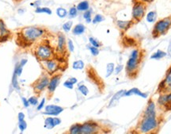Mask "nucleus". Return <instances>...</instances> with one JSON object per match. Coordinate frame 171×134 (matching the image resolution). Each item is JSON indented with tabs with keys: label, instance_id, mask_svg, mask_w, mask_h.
<instances>
[{
	"label": "nucleus",
	"instance_id": "obj_15",
	"mask_svg": "<svg viewBox=\"0 0 171 134\" xmlns=\"http://www.w3.org/2000/svg\"><path fill=\"white\" fill-rule=\"evenodd\" d=\"M145 116H155V106L153 102H150L145 111Z\"/></svg>",
	"mask_w": 171,
	"mask_h": 134
},
{
	"label": "nucleus",
	"instance_id": "obj_26",
	"mask_svg": "<svg viewBox=\"0 0 171 134\" xmlns=\"http://www.w3.org/2000/svg\"><path fill=\"white\" fill-rule=\"evenodd\" d=\"M9 32L6 28L5 24L2 20H0V34L1 36H4V35H8Z\"/></svg>",
	"mask_w": 171,
	"mask_h": 134
},
{
	"label": "nucleus",
	"instance_id": "obj_14",
	"mask_svg": "<svg viewBox=\"0 0 171 134\" xmlns=\"http://www.w3.org/2000/svg\"><path fill=\"white\" fill-rule=\"evenodd\" d=\"M162 84L163 86H161V87H164L166 90H171V69L169 71V72L166 75V79L162 83Z\"/></svg>",
	"mask_w": 171,
	"mask_h": 134
},
{
	"label": "nucleus",
	"instance_id": "obj_20",
	"mask_svg": "<svg viewBox=\"0 0 171 134\" xmlns=\"http://www.w3.org/2000/svg\"><path fill=\"white\" fill-rule=\"evenodd\" d=\"M117 26L121 30H128L131 26L130 21H117Z\"/></svg>",
	"mask_w": 171,
	"mask_h": 134
},
{
	"label": "nucleus",
	"instance_id": "obj_43",
	"mask_svg": "<svg viewBox=\"0 0 171 134\" xmlns=\"http://www.w3.org/2000/svg\"><path fill=\"white\" fill-rule=\"evenodd\" d=\"M45 98H43V99H42V101H41V103H40V105L37 106V110H40L42 108H43L44 105H45Z\"/></svg>",
	"mask_w": 171,
	"mask_h": 134
},
{
	"label": "nucleus",
	"instance_id": "obj_17",
	"mask_svg": "<svg viewBox=\"0 0 171 134\" xmlns=\"http://www.w3.org/2000/svg\"><path fill=\"white\" fill-rule=\"evenodd\" d=\"M85 26L83 24H78L74 26V28L73 29V33L75 35H80L83 34L85 32Z\"/></svg>",
	"mask_w": 171,
	"mask_h": 134
},
{
	"label": "nucleus",
	"instance_id": "obj_6",
	"mask_svg": "<svg viewBox=\"0 0 171 134\" xmlns=\"http://www.w3.org/2000/svg\"><path fill=\"white\" fill-rule=\"evenodd\" d=\"M97 130V125L93 122H87L81 126V133L90 134L94 133Z\"/></svg>",
	"mask_w": 171,
	"mask_h": 134
},
{
	"label": "nucleus",
	"instance_id": "obj_22",
	"mask_svg": "<svg viewBox=\"0 0 171 134\" xmlns=\"http://www.w3.org/2000/svg\"><path fill=\"white\" fill-rule=\"evenodd\" d=\"M35 12L37 13V14H42V13H45L47 14H52V11H51L50 8H48V7H36V9L35 10Z\"/></svg>",
	"mask_w": 171,
	"mask_h": 134
},
{
	"label": "nucleus",
	"instance_id": "obj_35",
	"mask_svg": "<svg viewBox=\"0 0 171 134\" xmlns=\"http://www.w3.org/2000/svg\"><path fill=\"white\" fill-rule=\"evenodd\" d=\"M77 14H78V10L75 7H71L69 11V15L71 17H74L77 16Z\"/></svg>",
	"mask_w": 171,
	"mask_h": 134
},
{
	"label": "nucleus",
	"instance_id": "obj_41",
	"mask_svg": "<svg viewBox=\"0 0 171 134\" xmlns=\"http://www.w3.org/2000/svg\"><path fill=\"white\" fill-rule=\"evenodd\" d=\"M123 69V65H118L117 67L116 68V69H115V74H119L120 72H121V71H122Z\"/></svg>",
	"mask_w": 171,
	"mask_h": 134
},
{
	"label": "nucleus",
	"instance_id": "obj_39",
	"mask_svg": "<svg viewBox=\"0 0 171 134\" xmlns=\"http://www.w3.org/2000/svg\"><path fill=\"white\" fill-rule=\"evenodd\" d=\"M68 49L70 50V52H73L74 49V44H73V41L71 40V39L68 40Z\"/></svg>",
	"mask_w": 171,
	"mask_h": 134
},
{
	"label": "nucleus",
	"instance_id": "obj_3",
	"mask_svg": "<svg viewBox=\"0 0 171 134\" xmlns=\"http://www.w3.org/2000/svg\"><path fill=\"white\" fill-rule=\"evenodd\" d=\"M139 56H140V52L138 50L135 49L131 52V54L127 62L126 69L127 71L129 73H132L133 71H135V69L138 68L139 65Z\"/></svg>",
	"mask_w": 171,
	"mask_h": 134
},
{
	"label": "nucleus",
	"instance_id": "obj_24",
	"mask_svg": "<svg viewBox=\"0 0 171 134\" xmlns=\"http://www.w3.org/2000/svg\"><path fill=\"white\" fill-rule=\"evenodd\" d=\"M45 127L46 129H51L52 128L55 127V125H54L53 122V118L52 117H48V118L45 120Z\"/></svg>",
	"mask_w": 171,
	"mask_h": 134
},
{
	"label": "nucleus",
	"instance_id": "obj_10",
	"mask_svg": "<svg viewBox=\"0 0 171 134\" xmlns=\"http://www.w3.org/2000/svg\"><path fill=\"white\" fill-rule=\"evenodd\" d=\"M59 79H60V75H55L50 80L48 87H49V91L51 93H53L54 91L56 89L57 86H58V84L59 83Z\"/></svg>",
	"mask_w": 171,
	"mask_h": 134
},
{
	"label": "nucleus",
	"instance_id": "obj_49",
	"mask_svg": "<svg viewBox=\"0 0 171 134\" xmlns=\"http://www.w3.org/2000/svg\"><path fill=\"white\" fill-rule=\"evenodd\" d=\"M169 51L170 52V56H171V43L169 44Z\"/></svg>",
	"mask_w": 171,
	"mask_h": 134
},
{
	"label": "nucleus",
	"instance_id": "obj_46",
	"mask_svg": "<svg viewBox=\"0 0 171 134\" xmlns=\"http://www.w3.org/2000/svg\"><path fill=\"white\" fill-rule=\"evenodd\" d=\"M22 102L23 104H24V106H26V107H28V106H29V101L26 100V98H22Z\"/></svg>",
	"mask_w": 171,
	"mask_h": 134
},
{
	"label": "nucleus",
	"instance_id": "obj_36",
	"mask_svg": "<svg viewBox=\"0 0 171 134\" xmlns=\"http://www.w3.org/2000/svg\"><path fill=\"white\" fill-rule=\"evenodd\" d=\"M18 127L19 129H20V130H21V132H23L24 130H26V127H27V124H26V122H25L24 120L21 121V122H19Z\"/></svg>",
	"mask_w": 171,
	"mask_h": 134
},
{
	"label": "nucleus",
	"instance_id": "obj_13",
	"mask_svg": "<svg viewBox=\"0 0 171 134\" xmlns=\"http://www.w3.org/2000/svg\"><path fill=\"white\" fill-rule=\"evenodd\" d=\"M45 67H46L47 69H48V71H49V72H51V73L54 72V71L56 70L57 67H58V65H57L55 61L49 60H45Z\"/></svg>",
	"mask_w": 171,
	"mask_h": 134
},
{
	"label": "nucleus",
	"instance_id": "obj_30",
	"mask_svg": "<svg viewBox=\"0 0 171 134\" xmlns=\"http://www.w3.org/2000/svg\"><path fill=\"white\" fill-rule=\"evenodd\" d=\"M72 22L69 21V22H67L64 23V25H63V29H64V31L66 32H69L70 30H71V27H72Z\"/></svg>",
	"mask_w": 171,
	"mask_h": 134
},
{
	"label": "nucleus",
	"instance_id": "obj_40",
	"mask_svg": "<svg viewBox=\"0 0 171 134\" xmlns=\"http://www.w3.org/2000/svg\"><path fill=\"white\" fill-rule=\"evenodd\" d=\"M73 85H74V84H71V83L70 82L69 80L66 81V82L64 84V87H67V88H68V89H73Z\"/></svg>",
	"mask_w": 171,
	"mask_h": 134
},
{
	"label": "nucleus",
	"instance_id": "obj_4",
	"mask_svg": "<svg viewBox=\"0 0 171 134\" xmlns=\"http://www.w3.org/2000/svg\"><path fill=\"white\" fill-rule=\"evenodd\" d=\"M171 25V19L170 18H165V19L161 20V21L158 22L154 26V35H160L163 34L169 28V26Z\"/></svg>",
	"mask_w": 171,
	"mask_h": 134
},
{
	"label": "nucleus",
	"instance_id": "obj_32",
	"mask_svg": "<svg viewBox=\"0 0 171 134\" xmlns=\"http://www.w3.org/2000/svg\"><path fill=\"white\" fill-rule=\"evenodd\" d=\"M17 75L16 73V71H14V75H13V79H12V84L14 86V88L16 89H19V86H18V83H17Z\"/></svg>",
	"mask_w": 171,
	"mask_h": 134
},
{
	"label": "nucleus",
	"instance_id": "obj_11",
	"mask_svg": "<svg viewBox=\"0 0 171 134\" xmlns=\"http://www.w3.org/2000/svg\"><path fill=\"white\" fill-rule=\"evenodd\" d=\"M49 79H48V77L47 76L42 77V78L39 80V82L37 83V84H36V90L38 91H41L42 90H44V89L45 88V87L49 86Z\"/></svg>",
	"mask_w": 171,
	"mask_h": 134
},
{
	"label": "nucleus",
	"instance_id": "obj_37",
	"mask_svg": "<svg viewBox=\"0 0 171 134\" xmlns=\"http://www.w3.org/2000/svg\"><path fill=\"white\" fill-rule=\"evenodd\" d=\"M89 49H90V51L91 52V53L93 56H97V55L99 54L98 49L96 47H94V46H91V47L89 48Z\"/></svg>",
	"mask_w": 171,
	"mask_h": 134
},
{
	"label": "nucleus",
	"instance_id": "obj_12",
	"mask_svg": "<svg viewBox=\"0 0 171 134\" xmlns=\"http://www.w3.org/2000/svg\"><path fill=\"white\" fill-rule=\"evenodd\" d=\"M138 95L140 96L141 98H147V94H145V93L142 92V91H140L139 89L137 88H131L130 89L129 91H126L125 92V96H131V95Z\"/></svg>",
	"mask_w": 171,
	"mask_h": 134
},
{
	"label": "nucleus",
	"instance_id": "obj_16",
	"mask_svg": "<svg viewBox=\"0 0 171 134\" xmlns=\"http://www.w3.org/2000/svg\"><path fill=\"white\" fill-rule=\"evenodd\" d=\"M65 49V37L64 35L60 34L58 37V50L63 52Z\"/></svg>",
	"mask_w": 171,
	"mask_h": 134
},
{
	"label": "nucleus",
	"instance_id": "obj_18",
	"mask_svg": "<svg viewBox=\"0 0 171 134\" xmlns=\"http://www.w3.org/2000/svg\"><path fill=\"white\" fill-rule=\"evenodd\" d=\"M166 56V53L165 52L162 50H158L157 52H154V54L150 56V59H154V60H160L162 58L165 57Z\"/></svg>",
	"mask_w": 171,
	"mask_h": 134
},
{
	"label": "nucleus",
	"instance_id": "obj_45",
	"mask_svg": "<svg viewBox=\"0 0 171 134\" xmlns=\"http://www.w3.org/2000/svg\"><path fill=\"white\" fill-rule=\"evenodd\" d=\"M166 104H171V93L166 95Z\"/></svg>",
	"mask_w": 171,
	"mask_h": 134
},
{
	"label": "nucleus",
	"instance_id": "obj_25",
	"mask_svg": "<svg viewBox=\"0 0 171 134\" xmlns=\"http://www.w3.org/2000/svg\"><path fill=\"white\" fill-rule=\"evenodd\" d=\"M56 14L59 16L60 18H64V17H65L66 16H67V14H68V11H67L66 9L59 7V8H58L56 10Z\"/></svg>",
	"mask_w": 171,
	"mask_h": 134
},
{
	"label": "nucleus",
	"instance_id": "obj_28",
	"mask_svg": "<svg viewBox=\"0 0 171 134\" xmlns=\"http://www.w3.org/2000/svg\"><path fill=\"white\" fill-rule=\"evenodd\" d=\"M114 71V64L109 63L107 65V68H106V77L110 76L112 74Z\"/></svg>",
	"mask_w": 171,
	"mask_h": 134
},
{
	"label": "nucleus",
	"instance_id": "obj_48",
	"mask_svg": "<svg viewBox=\"0 0 171 134\" xmlns=\"http://www.w3.org/2000/svg\"><path fill=\"white\" fill-rule=\"evenodd\" d=\"M27 63V60H21V62H20V65H21V66H24L25 65H26V64Z\"/></svg>",
	"mask_w": 171,
	"mask_h": 134
},
{
	"label": "nucleus",
	"instance_id": "obj_2",
	"mask_svg": "<svg viewBox=\"0 0 171 134\" xmlns=\"http://www.w3.org/2000/svg\"><path fill=\"white\" fill-rule=\"evenodd\" d=\"M158 126V122L155 116H145L140 126V131L142 132H148L155 129Z\"/></svg>",
	"mask_w": 171,
	"mask_h": 134
},
{
	"label": "nucleus",
	"instance_id": "obj_21",
	"mask_svg": "<svg viewBox=\"0 0 171 134\" xmlns=\"http://www.w3.org/2000/svg\"><path fill=\"white\" fill-rule=\"evenodd\" d=\"M81 126L79 124H75L72 126L70 129V133L71 134H78L81 133Z\"/></svg>",
	"mask_w": 171,
	"mask_h": 134
},
{
	"label": "nucleus",
	"instance_id": "obj_9",
	"mask_svg": "<svg viewBox=\"0 0 171 134\" xmlns=\"http://www.w3.org/2000/svg\"><path fill=\"white\" fill-rule=\"evenodd\" d=\"M125 92H126V91H125V90H121V91H118V92H116V94H114L113 97H112V99H111L110 103H109V107H112V106H116L121 98H122L123 96H125Z\"/></svg>",
	"mask_w": 171,
	"mask_h": 134
},
{
	"label": "nucleus",
	"instance_id": "obj_42",
	"mask_svg": "<svg viewBox=\"0 0 171 134\" xmlns=\"http://www.w3.org/2000/svg\"><path fill=\"white\" fill-rule=\"evenodd\" d=\"M53 122H54V125H55V126H58V125H59V124L61 123V120L59 118H58V117H54Z\"/></svg>",
	"mask_w": 171,
	"mask_h": 134
},
{
	"label": "nucleus",
	"instance_id": "obj_8",
	"mask_svg": "<svg viewBox=\"0 0 171 134\" xmlns=\"http://www.w3.org/2000/svg\"><path fill=\"white\" fill-rule=\"evenodd\" d=\"M45 114L48 115H53V116H56V115L59 114L64 111V109L59 106H55V105H49V106H46L45 108Z\"/></svg>",
	"mask_w": 171,
	"mask_h": 134
},
{
	"label": "nucleus",
	"instance_id": "obj_5",
	"mask_svg": "<svg viewBox=\"0 0 171 134\" xmlns=\"http://www.w3.org/2000/svg\"><path fill=\"white\" fill-rule=\"evenodd\" d=\"M36 55L40 60H49L52 56V51L49 46L41 45L38 47Z\"/></svg>",
	"mask_w": 171,
	"mask_h": 134
},
{
	"label": "nucleus",
	"instance_id": "obj_23",
	"mask_svg": "<svg viewBox=\"0 0 171 134\" xmlns=\"http://www.w3.org/2000/svg\"><path fill=\"white\" fill-rule=\"evenodd\" d=\"M157 14L154 11H150L147 14V21L149 23H153L156 20Z\"/></svg>",
	"mask_w": 171,
	"mask_h": 134
},
{
	"label": "nucleus",
	"instance_id": "obj_7",
	"mask_svg": "<svg viewBox=\"0 0 171 134\" xmlns=\"http://www.w3.org/2000/svg\"><path fill=\"white\" fill-rule=\"evenodd\" d=\"M144 13H145L144 7L141 3H136L133 7L132 16L135 19H141L142 17L144 16Z\"/></svg>",
	"mask_w": 171,
	"mask_h": 134
},
{
	"label": "nucleus",
	"instance_id": "obj_44",
	"mask_svg": "<svg viewBox=\"0 0 171 134\" xmlns=\"http://www.w3.org/2000/svg\"><path fill=\"white\" fill-rule=\"evenodd\" d=\"M25 118V114L23 113H18V120L19 122H21V121H23Z\"/></svg>",
	"mask_w": 171,
	"mask_h": 134
},
{
	"label": "nucleus",
	"instance_id": "obj_47",
	"mask_svg": "<svg viewBox=\"0 0 171 134\" xmlns=\"http://www.w3.org/2000/svg\"><path fill=\"white\" fill-rule=\"evenodd\" d=\"M68 80H69L70 82H71V84H76V83H77V81H78V80H77V79H76V78H70Z\"/></svg>",
	"mask_w": 171,
	"mask_h": 134
},
{
	"label": "nucleus",
	"instance_id": "obj_38",
	"mask_svg": "<svg viewBox=\"0 0 171 134\" xmlns=\"http://www.w3.org/2000/svg\"><path fill=\"white\" fill-rule=\"evenodd\" d=\"M28 101H29V103H30V104L33 105V106H36V105H37L38 103L37 98H36V97H31Z\"/></svg>",
	"mask_w": 171,
	"mask_h": 134
},
{
	"label": "nucleus",
	"instance_id": "obj_29",
	"mask_svg": "<svg viewBox=\"0 0 171 134\" xmlns=\"http://www.w3.org/2000/svg\"><path fill=\"white\" fill-rule=\"evenodd\" d=\"M78 90L83 95L87 96L89 94V90L85 85H79L78 86Z\"/></svg>",
	"mask_w": 171,
	"mask_h": 134
},
{
	"label": "nucleus",
	"instance_id": "obj_19",
	"mask_svg": "<svg viewBox=\"0 0 171 134\" xmlns=\"http://www.w3.org/2000/svg\"><path fill=\"white\" fill-rule=\"evenodd\" d=\"M77 10L79 11H87L89 10V2L87 1H83L77 6Z\"/></svg>",
	"mask_w": 171,
	"mask_h": 134
},
{
	"label": "nucleus",
	"instance_id": "obj_31",
	"mask_svg": "<svg viewBox=\"0 0 171 134\" xmlns=\"http://www.w3.org/2000/svg\"><path fill=\"white\" fill-rule=\"evenodd\" d=\"M83 17H84L87 23H90L91 22V11L87 10V11H85L84 14H83Z\"/></svg>",
	"mask_w": 171,
	"mask_h": 134
},
{
	"label": "nucleus",
	"instance_id": "obj_50",
	"mask_svg": "<svg viewBox=\"0 0 171 134\" xmlns=\"http://www.w3.org/2000/svg\"><path fill=\"white\" fill-rule=\"evenodd\" d=\"M145 2H151V1H153V0H144Z\"/></svg>",
	"mask_w": 171,
	"mask_h": 134
},
{
	"label": "nucleus",
	"instance_id": "obj_27",
	"mask_svg": "<svg viewBox=\"0 0 171 134\" xmlns=\"http://www.w3.org/2000/svg\"><path fill=\"white\" fill-rule=\"evenodd\" d=\"M84 68V63L82 60H77L73 63V68L76 70H81Z\"/></svg>",
	"mask_w": 171,
	"mask_h": 134
},
{
	"label": "nucleus",
	"instance_id": "obj_34",
	"mask_svg": "<svg viewBox=\"0 0 171 134\" xmlns=\"http://www.w3.org/2000/svg\"><path fill=\"white\" fill-rule=\"evenodd\" d=\"M103 20H104V17H102V15H101V14H97V15L93 17V24H97V23H99L101 22H102Z\"/></svg>",
	"mask_w": 171,
	"mask_h": 134
},
{
	"label": "nucleus",
	"instance_id": "obj_1",
	"mask_svg": "<svg viewBox=\"0 0 171 134\" xmlns=\"http://www.w3.org/2000/svg\"><path fill=\"white\" fill-rule=\"evenodd\" d=\"M23 37L28 41H33L36 39L41 37L44 33V30L42 29L36 28V27H29L23 30Z\"/></svg>",
	"mask_w": 171,
	"mask_h": 134
},
{
	"label": "nucleus",
	"instance_id": "obj_33",
	"mask_svg": "<svg viewBox=\"0 0 171 134\" xmlns=\"http://www.w3.org/2000/svg\"><path fill=\"white\" fill-rule=\"evenodd\" d=\"M89 41H90V43L91 44L92 46H94V47H96V48H98L101 46V44L99 43L98 41H97V39L93 38V37H90V39H89Z\"/></svg>",
	"mask_w": 171,
	"mask_h": 134
}]
</instances>
